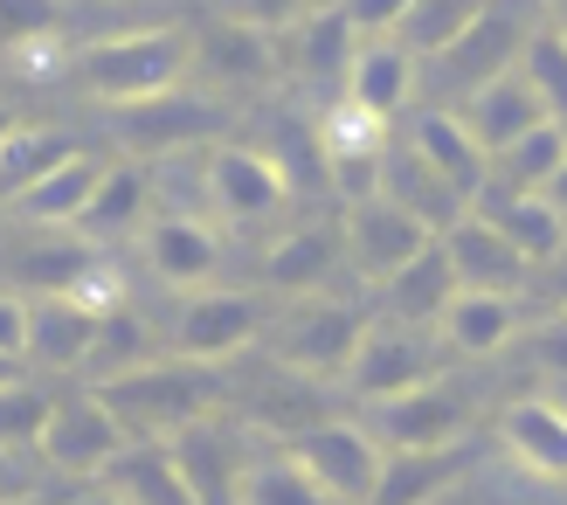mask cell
<instances>
[{
  "mask_svg": "<svg viewBox=\"0 0 567 505\" xmlns=\"http://www.w3.org/2000/svg\"><path fill=\"white\" fill-rule=\"evenodd\" d=\"M104 485L125 505H202L194 485H187V471H181V457H174V443H125V451L111 457Z\"/></svg>",
  "mask_w": 567,
  "mask_h": 505,
  "instance_id": "obj_32",
  "label": "cell"
},
{
  "mask_svg": "<svg viewBox=\"0 0 567 505\" xmlns=\"http://www.w3.org/2000/svg\"><path fill=\"white\" fill-rule=\"evenodd\" d=\"M21 505H35V498H21Z\"/></svg>",
  "mask_w": 567,
  "mask_h": 505,
  "instance_id": "obj_53",
  "label": "cell"
},
{
  "mask_svg": "<svg viewBox=\"0 0 567 505\" xmlns=\"http://www.w3.org/2000/svg\"><path fill=\"white\" fill-rule=\"evenodd\" d=\"M21 340H28V298L0 291V360H21Z\"/></svg>",
  "mask_w": 567,
  "mask_h": 505,
  "instance_id": "obj_45",
  "label": "cell"
},
{
  "mask_svg": "<svg viewBox=\"0 0 567 505\" xmlns=\"http://www.w3.org/2000/svg\"><path fill=\"white\" fill-rule=\"evenodd\" d=\"M277 451L291 457L332 505H367L374 485H381V464H388V451L374 443V430H367L360 415H311V423L277 436Z\"/></svg>",
  "mask_w": 567,
  "mask_h": 505,
  "instance_id": "obj_7",
  "label": "cell"
},
{
  "mask_svg": "<svg viewBox=\"0 0 567 505\" xmlns=\"http://www.w3.org/2000/svg\"><path fill=\"white\" fill-rule=\"evenodd\" d=\"M339 14H347L353 35H394L402 28V14L415 8V0H332Z\"/></svg>",
  "mask_w": 567,
  "mask_h": 505,
  "instance_id": "obj_43",
  "label": "cell"
},
{
  "mask_svg": "<svg viewBox=\"0 0 567 505\" xmlns=\"http://www.w3.org/2000/svg\"><path fill=\"white\" fill-rule=\"evenodd\" d=\"M471 215H485L533 270H547L554 257H567V215L547 202V194H513V187L485 181V187L471 194Z\"/></svg>",
  "mask_w": 567,
  "mask_h": 505,
  "instance_id": "obj_25",
  "label": "cell"
},
{
  "mask_svg": "<svg viewBox=\"0 0 567 505\" xmlns=\"http://www.w3.org/2000/svg\"><path fill=\"white\" fill-rule=\"evenodd\" d=\"M104 125H111L125 159L153 166V159H181V153H208L215 138H229L236 132V104H221L215 91H202V83H174V91H159V97L104 111Z\"/></svg>",
  "mask_w": 567,
  "mask_h": 505,
  "instance_id": "obj_3",
  "label": "cell"
},
{
  "mask_svg": "<svg viewBox=\"0 0 567 505\" xmlns=\"http://www.w3.org/2000/svg\"><path fill=\"white\" fill-rule=\"evenodd\" d=\"M14 125H21V111H14V104H8V97H0V138H8V132H14Z\"/></svg>",
  "mask_w": 567,
  "mask_h": 505,
  "instance_id": "obj_50",
  "label": "cell"
},
{
  "mask_svg": "<svg viewBox=\"0 0 567 505\" xmlns=\"http://www.w3.org/2000/svg\"><path fill=\"white\" fill-rule=\"evenodd\" d=\"M202 202L208 215L221 221V229H270V221H284V208L291 202V187H284V174L270 166L264 146H249V138H215V146L202 153Z\"/></svg>",
  "mask_w": 567,
  "mask_h": 505,
  "instance_id": "obj_11",
  "label": "cell"
},
{
  "mask_svg": "<svg viewBox=\"0 0 567 505\" xmlns=\"http://www.w3.org/2000/svg\"><path fill=\"white\" fill-rule=\"evenodd\" d=\"M14 368H21V360H0V381H8V374H14Z\"/></svg>",
  "mask_w": 567,
  "mask_h": 505,
  "instance_id": "obj_52",
  "label": "cell"
},
{
  "mask_svg": "<svg viewBox=\"0 0 567 505\" xmlns=\"http://www.w3.org/2000/svg\"><path fill=\"white\" fill-rule=\"evenodd\" d=\"M311 132H319V153H326L332 208L381 194V153H388V132L394 125H381L374 111H360L347 97H326V104H311Z\"/></svg>",
  "mask_w": 567,
  "mask_h": 505,
  "instance_id": "obj_16",
  "label": "cell"
},
{
  "mask_svg": "<svg viewBox=\"0 0 567 505\" xmlns=\"http://www.w3.org/2000/svg\"><path fill=\"white\" fill-rule=\"evenodd\" d=\"M187 83L215 91L221 104L270 97V91H284V42L264 35V28L202 14V21H187Z\"/></svg>",
  "mask_w": 567,
  "mask_h": 505,
  "instance_id": "obj_8",
  "label": "cell"
},
{
  "mask_svg": "<svg viewBox=\"0 0 567 505\" xmlns=\"http://www.w3.org/2000/svg\"><path fill=\"white\" fill-rule=\"evenodd\" d=\"M477 8H485V0H415V8L402 14V28H394V42H409L422 63H430L436 49H450L477 21Z\"/></svg>",
  "mask_w": 567,
  "mask_h": 505,
  "instance_id": "obj_39",
  "label": "cell"
},
{
  "mask_svg": "<svg viewBox=\"0 0 567 505\" xmlns=\"http://www.w3.org/2000/svg\"><path fill=\"white\" fill-rule=\"evenodd\" d=\"M97 8H146V0H97Z\"/></svg>",
  "mask_w": 567,
  "mask_h": 505,
  "instance_id": "obj_51",
  "label": "cell"
},
{
  "mask_svg": "<svg viewBox=\"0 0 567 505\" xmlns=\"http://www.w3.org/2000/svg\"><path fill=\"white\" fill-rule=\"evenodd\" d=\"M443 374V347L430 326H402V319H367L360 347L347 360V374H339V395H347L353 409H381L394 395H409V388L436 381Z\"/></svg>",
  "mask_w": 567,
  "mask_h": 505,
  "instance_id": "obj_9",
  "label": "cell"
},
{
  "mask_svg": "<svg viewBox=\"0 0 567 505\" xmlns=\"http://www.w3.org/2000/svg\"><path fill=\"white\" fill-rule=\"evenodd\" d=\"M97 174H104V153H83V146H76L70 159H55L35 187H21L8 208L28 221V229H70V221L83 215V202H91Z\"/></svg>",
  "mask_w": 567,
  "mask_h": 505,
  "instance_id": "obj_31",
  "label": "cell"
},
{
  "mask_svg": "<svg viewBox=\"0 0 567 505\" xmlns=\"http://www.w3.org/2000/svg\"><path fill=\"white\" fill-rule=\"evenodd\" d=\"M533 319V298H505V291H450V305L436 312V347L443 360H498L513 353L519 326Z\"/></svg>",
  "mask_w": 567,
  "mask_h": 505,
  "instance_id": "obj_19",
  "label": "cell"
},
{
  "mask_svg": "<svg viewBox=\"0 0 567 505\" xmlns=\"http://www.w3.org/2000/svg\"><path fill=\"white\" fill-rule=\"evenodd\" d=\"M533 305H547V312H567V257H554L547 270H533Z\"/></svg>",
  "mask_w": 567,
  "mask_h": 505,
  "instance_id": "obj_46",
  "label": "cell"
},
{
  "mask_svg": "<svg viewBox=\"0 0 567 505\" xmlns=\"http://www.w3.org/2000/svg\"><path fill=\"white\" fill-rule=\"evenodd\" d=\"M277 42H284V91H305L311 104H326V97L347 91V63H353L360 35L347 28V14H339L332 0H319V8H311L305 21H291Z\"/></svg>",
  "mask_w": 567,
  "mask_h": 505,
  "instance_id": "obj_17",
  "label": "cell"
},
{
  "mask_svg": "<svg viewBox=\"0 0 567 505\" xmlns=\"http://www.w3.org/2000/svg\"><path fill=\"white\" fill-rule=\"evenodd\" d=\"M153 360H166V326H153L132 298H118V305L97 312V332H91V353H83L76 381L104 388V381L132 374V368H153Z\"/></svg>",
  "mask_w": 567,
  "mask_h": 505,
  "instance_id": "obj_28",
  "label": "cell"
},
{
  "mask_svg": "<svg viewBox=\"0 0 567 505\" xmlns=\"http://www.w3.org/2000/svg\"><path fill=\"white\" fill-rule=\"evenodd\" d=\"M63 505H125V498H118V492H111L104 478H91V485H76V492H70Z\"/></svg>",
  "mask_w": 567,
  "mask_h": 505,
  "instance_id": "obj_47",
  "label": "cell"
},
{
  "mask_svg": "<svg viewBox=\"0 0 567 505\" xmlns=\"http://www.w3.org/2000/svg\"><path fill=\"white\" fill-rule=\"evenodd\" d=\"M63 83H76L83 104L118 111L138 97H159L187 83V28H104L63 49Z\"/></svg>",
  "mask_w": 567,
  "mask_h": 505,
  "instance_id": "obj_1",
  "label": "cell"
},
{
  "mask_svg": "<svg viewBox=\"0 0 567 505\" xmlns=\"http://www.w3.org/2000/svg\"><path fill=\"white\" fill-rule=\"evenodd\" d=\"M76 138L63 125H14L8 138H0V202H14L21 187H35L55 159H70Z\"/></svg>",
  "mask_w": 567,
  "mask_h": 505,
  "instance_id": "obj_36",
  "label": "cell"
},
{
  "mask_svg": "<svg viewBox=\"0 0 567 505\" xmlns=\"http://www.w3.org/2000/svg\"><path fill=\"white\" fill-rule=\"evenodd\" d=\"M91 332H97V305L83 298H28V340L21 360L49 381H76L83 353H91Z\"/></svg>",
  "mask_w": 567,
  "mask_h": 505,
  "instance_id": "obj_26",
  "label": "cell"
},
{
  "mask_svg": "<svg viewBox=\"0 0 567 505\" xmlns=\"http://www.w3.org/2000/svg\"><path fill=\"white\" fill-rule=\"evenodd\" d=\"M560 159H567V125H533V132H519L505 153H492V174L485 181H498V187H513V194H547V181L560 174Z\"/></svg>",
  "mask_w": 567,
  "mask_h": 505,
  "instance_id": "obj_35",
  "label": "cell"
},
{
  "mask_svg": "<svg viewBox=\"0 0 567 505\" xmlns=\"http://www.w3.org/2000/svg\"><path fill=\"white\" fill-rule=\"evenodd\" d=\"M513 353L526 360V374H540V381H560V388H567V312L533 305V319L519 326Z\"/></svg>",
  "mask_w": 567,
  "mask_h": 505,
  "instance_id": "obj_41",
  "label": "cell"
},
{
  "mask_svg": "<svg viewBox=\"0 0 567 505\" xmlns=\"http://www.w3.org/2000/svg\"><path fill=\"white\" fill-rule=\"evenodd\" d=\"M347 249H339V208L298 215L291 229H277L257 257V291L264 298H319L339 285Z\"/></svg>",
  "mask_w": 567,
  "mask_h": 505,
  "instance_id": "obj_15",
  "label": "cell"
},
{
  "mask_svg": "<svg viewBox=\"0 0 567 505\" xmlns=\"http://www.w3.org/2000/svg\"><path fill=\"white\" fill-rule=\"evenodd\" d=\"M547 202H554V208H560V215H567V159H560V174H554V181H547Z\"/></svg>",
  "mask_w": 567,
  "mask_h": 505,
  "instance_id": "obj_49",
  "label": "cell"
},
{
  "mask_svg": "<svg viewBox=\"0 0 567 505\" xmlns=\"http://www.w3.org/2000/svg\"><path fill=\"white\" fill-rule=\"evenodd\" d=\"M533 21H540L533 0H485L464 35L422 63V104H464L471 91L513 76L519 70V49L533 35Z\"/></svg>",
  "mask_w": 567,
  "mask_h": 505,
  "instance_id": "obj_4",
  "label": "cell"
},
{
  "mask_svg": "<svg viewBox=\"0 0 567 505\" xmlns=\"http://www.w3.org/2000/svg\"><path fill=\"white\" fill-rule=\"evenodd\" d=\"M436 236L394 202L367 194V202H339V249H347V277L360 291H381L402 264H415Z\"/></svg>",
  "mask_w": 567,
  "mask_h": 505,
  "instance_id": "obj_14",
  "label": "cell"
},
{
  "mask_svg": "<svg viewBox=\"0 0 567 505\" xmlns=\"http://www.w3.org/2000/svg\"><path fill=\"white\" fill-rule=\"evenodd\" d=\"M492 443L533 485H567V402L560 395H513L492 415Z\"/></svg>",
  "mask_w": 567,
  "mask_h": 505,
  "instance_id": "obj_18",
  "label": "cell"
},
{
  "mask_svg": "<svg viewBox=\"0 0 567 505\" xmlns=\"http://www.w3.org/2000/svg\"><path fill=\"white\" fill-rule=\"evenodd\" d=\"M381 202H394L402 215H415L430 236H443L450 221H457V215L471 208L464 194L450 187V181L436 174V166H430V159H422V153L409 146L402 132H388V153H381Z\"/></svg>",
  "mask_w": 567,
  "mask_h": 505,
  "instance_id": "obj_27",
  "label": "cell"
},
{
  "mask_svg": "<svg viewBox=\"0 0 567 505\" xmlns=\"http://www.w3.org/2000/svg\"><path fill=\"white\" fill-rule=\"evenodd\" d=\"M450 291H457L450 257H443V243H430L415 264H402V270H394L388 285L374 291V312H381V319H402V326H436V312L450 305Z\"/></svg>",
  "mask_w": 567,
  "mask_h": 505,
  "instance_id": "obj_33",
  "label": "cell"
},
{
  "mask_svg": "<svg viewBox=\"0 0 567 505\" xmlns=\"http://www.w3.org/2000/svg\"><path fill=\"white\" fill-rule=\"evenodd\" d=\"M394 132H402L409 146H415L422 159H430V166H436V174H443L450 187L464 194V202H471L477 187H485V174H492V159H485V146H477V138L464 132V118H457V104H415V111H409V118L394 125Z\"/></svg>",
  "mask_w": 567,
  "mask_h": 505,
  "instance_id": "obj_29",
  "label": "cell"
},
{
  "mask_svg": "<svg viewBox=\"0 0 567 505\" xmlns=\"http://www.w3.org/2000/svg\"><path fill=\"white\" fill-rule=\"evenodd\" d=\"M533 8H540L547 28H560V35H567V0H533Z\"/></svg>",
  "mask_w": 567,
  "mask_h": 505,
  "instance_id": "obj_48",
  "label": "cell"
},
{
  "mask_svg": "<svg viewBox=\"0 0 567 505\" xmlns=\"http://www.w3.org/2000/svg\"><path fill=\"white\" fill-rule=\"evenodd\" d=\"M236 505H332V498L277 451V436L249 430V451H243V471H236Z\"/></svg>",
  "mask_w": 567,
  "mask_h": 505,
  "instance_id": "obj_34",
  "label": "cell"
},
{
  "mask_svg": "<svg viewBox=\"0 0 567 505\" xmlns=\"http://www.w3.org/2000/svg\"><path fill=\"white\" fill-rule=\"evenodd\" d=\"M249 146L270 153V166L284 174V187H291V202H332L326 153H319V132H311V111L291 104V91L264 97V118H257V138H249Z\"/></svg>",
  "mask_w": 567,
  "mask_h": 505,
  "instance_id": "obj_22",
  "label": "cell"
},
{
  "mask_svg": "<svg viewBox=\"0 0 567 505\" xmlns=\"http://www.w3.org/2000/svg\"><path fill=\"white\" fill-rule=\"evenodd\" d=\"M367 319H374L367 305L332 298V291H319V298H277L257 353H270V368L298 374V381H339L347 360H353V347H360V332H367Z\"/></svg>",
  "mask_w": 567,
  "mask_h": 505,
  "instance_id": "obj_5",
  "label": "cell"
},
{
  "mask_svg": "<svg viewBox=\"0 0 567 505\" xmlns=\"http://www.w3.org/2000/svg\"><path fill=\"white\" fill-rule=\"evenodd\" d=\"M21 498H42V478L28 471L21 451H0V505H21Z\"/></svg>",
  "mask_w": 567,
  "mask_h": 505,
  "instance_id": "obj_44",
  "label": "cell"
},
{
  "mask_svg": "<svg viewBox=\"0 0 567 505\" xmlns=\"http://www.w3.org/2000/svg\"><path fill=\"white\" fill-rule=\"evenodd\" d=\"M270 326V298L257 285H208L187 291L166 319V353L194 360V368H221V360H249L264 347Z\"/></svg>",
  "mask_w": 567,
  "mask_h": 505,
  "instance_id": "obj_6",
  "label": "cell"
},
{
  "mask_svg": "<svg viewBox=\"0 0 567 505\" xmlns=\"http://www.w3.org/2000/svg\"><path fill=\"white\" fill-rule=\"evenodd\" d=\"M319 0H208V14L221 21H243V28H264V35H284L291 21H305Z\"/></svg>",
  "mask_w": 567,
  "mask_h": 505,
  "instance_id": "obj_42",
  "label": "cell"
},
{
  "mask_svg": "<svg viewBox=\"0 0 567 505\" xmlns=\"http://www.w3.org/2000/svg\"><path fill=\"white\" fill-rule=\"evenodd\" d=\"M360 423L374 430V443L394 457V451H443V443H471L485 409H477V388L471 381H450V368L436 381L409 388L381 409H360Z\"/></svg>",
  "mask_w": 567,
  "mask_h": 505,
  "instance_id": "obj_10",
  "label": "cell"
},
{
  "mask_svg": "<svg viewBox=\"0 0 567 505\" xmlns=\"http://www.w3.org/2000/svg\"><path fill=\"white\" fill-rule=\"evenodd\" d=\"M443 257H450V277H457L464 291H505V298H533V264L519 257L513 243H505L485 215H457L450 229L436 236Z\"/></svg>",
  "mask_w": 567,
  "mask_h": 505,
  "instance_id": "obj_21",
  "label": "cell"
},
{
  "mask_svg": "<svg viewBox=\"0 0 567 505\" xmlns=\"http://www.w3.org/2000/svg\"><path fill=\"white\" fill-rule=\"evenodd\" d=\"M519 76L540 91L547 118L567 125V35H560V28L533 21V35H526V49H519Z\"/></svg>",
  "mask_w": 567,
  "mask_h": 505,
  "instance_id": "obj_38",
  "label": "cell"
},
{
  "mask_svg": "<svg viewBox=\"0 0 567 505\" xmlns=\"http://www.w3.org/2000/svg\"><path fill=\"white\" fill-rule=\"evenodd\" d=\"M49 402H55V388L35 381V374H8V381H0V451L35 457V436L49 423Z\"/></svg>",
  "mask_w": 567,
  "mask_h": 505,
  "instance_id": "obj_37",
  "label": "cell"
},
{
  "mask_svg": "<svg viewBox=\"0 0 567 505\" xmlns=\"http://www.w3.org/2000/svg\"><path fill=\"white\" fill-rule=\"evenodd\" d=\"M457 118H464V132L485 146V159L492 153H505L519 132H533V125H547V104H540V91L513 70V76H498V83H485V91H471L464 104H457Z\"/></svg>",
  "mask_w": 567,
  "mask_h": 505,
  "instance_id": "obj_30",
  "label": "cell"
},
{
  "mask_svg": "<svg viewBox=\"0 0 567 505\" xmlns=\"http://www.w3.org/2000/svg\"><path fill=\"white\" fill-rule=\"evenodd\" d=\"M339 97L374 111L381 125H402L422 104V55L409 42H394V35H360L353 63H347V91Z\"/></svg>",
  "mask_w": 567,
  "mask_h": 505,
  "instance_id": "obj_20",
  "label": "cell"
},
{
  "mask_svg": "<svg viewBox=\"0 0 567 505\" xmlns=\"http://www.w3.org/2000/svg\"><path fill=\"white\" fill-rule=\"evenodd\" d=\"M153 221V166H138V159H104V174H97V187H91V202H83V215L70 221V236H83V243H125V236H138Z\"/></svg>",
  "mask_w": 567,
  "mask_h": 505,
  "instance_id": "obj_23",
  "label": "cell"
},
{
  "mask_svg": "<svg viewBox=\"0 0 567 505\" xmlns=\"http://www.w3.org/2000/svg\"><path fill=\"white\" fill-rule=\"evenodd\" d=\"M125 443L132 436H125L118 415H111V402L97 395V388L70 381L63 395L49 402V423L35 436V457H42V471H55V478L91 485V478H104V471H111V457H118Z\"/></svg>",
  "mask_w": 567,
  "mask_h": 505,
  "instance_id": "obj_12",
  "label": "cell"
},
{
  "mask_svg": "<svg viewBox=\"0 0 567 505\" xmlns=\"http://www.w3.org/2000/svg\"><path fill=\"white\" fill-rule=\"evenodd\" d=\"M138 243V264H146L153 285H166L174 298L187 291H208L221 285V264H229V243H221V229L208 215H187V208H153V221L132 236Z\"/></svg>",
  "mask_w": 567,
  "mask_h": 505,
  "instance_id": "obj_13",
  "label": "cell"
},
{
  "mask_svg": "<svg viewBox=\"0 0 567 505\" xmlns=\"http://www.w3.org/2000/svg\"><path fill=\"white\" fill-rule=\"evenodd\" d=\"M70 0H0V55H35L42 42H63Z\"/></svg>",
  "mask_w": 567,
  "mask_h": 505,
  "instance_id": "obj_40",
  "label": "cell"
},
{
  "mask_svg": "<svg viewBox=\"0 0 567 505\" xmlns=\"http://www.w3.org/2000/svg\"><path fill=\"white\" fill-rule=\"evenodd\" d=\"M477 464H485V436L443 443V451H394L381 464V485H374L367 505H436V498L457 492Z\"/></svg>",
  "mask_w": 567,
  "mask_h": 505,
  "instance_id": "obj_24",
  "label": "cell"
},
{
  "mask_svg": "<svg viewBox=\"0 0 567 505\" xmlns=\"http://www.w3.org/2000/svg\"><path fill=\"white\" fill-rule=\"evenodd\" d=\"M97 395L111 402V415L125 423L132 443H174L181 430L229 409V381H221V368H194V360L166 353L153 368H132L118 381H104Z\"/></svg>",
  "mask_w": 567,
  "mask_h": 505,
  "instance_id": "obj_2",
  "label": "cell"
}]
</instances>
